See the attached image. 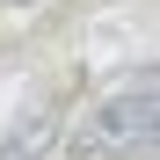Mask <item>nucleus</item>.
I'll return each instance as SVG.
<instances>
[{
  "label": "nucleus",
  "mask_w": 160,
  "mask_h": 160,
  "mask_svg": "<svg viewBox=\"0 0 160 160\" xmlns=\"http://www.w3.org/2000/svg\"><path fill=\"white\" fill-rule=\"evenodd\" d=\"M80 160H153L160 153V73L124 80L117 95H102L73 131Z\"/></svg>",
  "instance_id": "1"
},
{
  "label": "nucleus",
  "mask_w": 160,
  "mask_h": 160,
  "mask_svg": "<svg viewBox=\"0 0 160 160\" xmlns=\"http://www.w3.org/2000/svg\"><path fill=\"white\" fill-rule=\"evenodd\" d=\"M51 146H58V109L44 102L37 117H22L8 138H0V160H51Z\"/></svg>",
  "instance_id": "2"
}]
</instances>
